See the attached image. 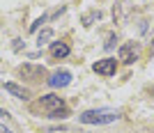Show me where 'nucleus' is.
I'll return each mask as SVG.
<instances>
[{"label": "nucleus", "mask_w": 154, "mask_h": 133, "mask_svg": "<svg viewBox=\"0 0 154 133\" xmlns=\"http://www.w3.org/2000/svg\"><path fill=\"white\" fill-rule=\"evenodd\" d=\"M37 108L46 115V117H53V119H64V117H69L67 103H64L60 96H55V94L42 96V99L37 101Z\"/></svg>", "instance_id": "f257e3e1"}, {"label": "nucleus", "mask_w": 154, "mask_h": 133, "mask_svg": "<svg viewBox=\"0 0 154 133\" xmlns=\"http://www.w3.org/2000/svg\"><path fill=\"white\" fill-rule=\"evenodd\" d=\"M0 133H12V131H9V128H7L5 124H0Z\"/></svg>", "instance_id": "f8f14e48"}, {"label": "nucleus", "mask_w": 154, "mask_h": 133, "mask_svg": "<svg viewBox=\"0 0 154 133\" xmlns=\"http://www.w3.org/2000/svg\"><path fill=\"white\" fill-rule=\"evenodd\" d=\"M21 74H23V76H44V69H42V67H30V64H26V67H21Z\"/></svg>", "instance_id": "6e6552de"}, {"label": "nucleus", "mask_w": 154, "mask_h": 133, "mask_svg": "<svg viewBox=\"0 0 154 133\" xmlns=\"http://www.w3.org/2000/svg\"><path fill=\"white\" fill-rule=\"evenodd\" d=\"M152 94H154V92H152Z\"/></svg>", "instance_id": "ddd939ff"}, {"label": "nucleus", "mask_w": 154, "mask_h": 133, "mask_svg": "<svg viewBox=\"0 0 154 133\" xmlns=\"http://www.w3.org/2000/svg\"><path fill=\"white\" fill-rule=\"evenodd\" d=\"M69 44H67V41H55V44L51 46V55L55 57V60H62V57H67L69 55Z\"/></svg>", "instance_id": "0eeeda50"}, {"label": "nucleus", "mask_w": 154, "mask_h": 133, "mask_svg": "<svg viewBox=\"0 0 154 133\" xmlns=\"http://www.w3.org/2000/svg\"><path fill=\"white\" fill-rule=\"evenodd\" d=\"M78 119L83 122V124H97V126H101V124H113V122L120 119V113L113 110V108H97V110H85L81 113Z\"/></svg>", "instance_id": "f03ea898"}, {"label": "nucleus", "mask_w": 154, "mask_h": 133, "mask_svg": "<svg viewBox=\"0 0 154 133\" xmlns=\"http://www.w3.org/2000/svg\"><path fill=\"white\" fill-rule=\"evenodd\" d=\"M46 83H48L51 87H67V85L71 83V71H67V69L55 71V74H53V76L48 78Z\"/></svg>", "instance_id": "20e7f679"}, {"label": "nucleus", "mask_w": 154, "mask_h": 133, "mask_svg": "<svg viewBox=\"0 0 154 133\" xmlns=\"http://www.w3.org/2000/svg\"><path fill=\"white\" fill-rule=\"evenodd\" d=\"M5 89L9 92L12 96H16V99H30V92H28L26 87H21V85H16V83H5Z\"/></svg>", "instance_id": "423d86ee"}, {"label": "nucleus", "mask_w": 154, "mask_h": 133, "mask_svg": "<svg viewBox=\"0 0 154 133\" xmlns=\"http://www.w3.org/2000/svg\"><path fill=\"white\" fill-rule=\"evenodd\" d=\"M136 57H138V51H136V46H134V44H124L122 48H120V60H122L124 64L136 62Z\"/></svg>", "instance_id": "39448f33"}, {"label": "nucleus", "mask_w": 154, "mask_h": 133, "mask_svg": "<svg viewBox=\"0 0 154 133\" xmlns=\"http://www.w3.org/2000/svg\"><path fill=\"white\" fill-rule=\"evenodd\" d=\"M53 39V30L51 28H44V30L39 32V37H37V44L42 46V44H46V41H51Z\"/></svg>", "instance_id": "1a4fd4ad"}, {"label": "nucleus", "mask_w": 154, "mask_h": 133, "mask_svg": "<svg viewBox=\"0 0 154 133\" xmlns=\"http://www.w3.org/2000/svg\"><path fill=\"white\" fill-rule=\"evenodd\" d=\"M92 69H94V74H99V76L110 78V76H115V71H117V60H115V57H103V60H97V62L92 64Z\"/></svg>", "instance_id": "7ed1b4c3"}, {"label": "nucleus", "mask_w": 154, "mask_h": 133, "mask_svg": "<svg viewBox=\"0 0 154 133\" xmlns=\"http://www.w3.org/2000/svg\"><path fill=\"white\" fill-rule=\"evenodd\" d=\"M94 19L99 21V19H101V14H99V12H90V14L83 19V26H92V21H94Z\"/></svg>", "instance_id": "9d476101"}, {"label": "nucleus", "mask_w": 154, "mask_h": 133, "mask_svg": "<svg viewBox=\"0 0 154 133\" xmlns=\"http://www.w3.org/2000/svg\"><path fill=\"white\" fill-rule=\"evenodd\" d=\"M44 21H46V16H42V19H37V21H35V23H32V26H30V30L35 32V30H37L39 26H42V23H44Z\"/></svg>", "instance_id": "9b49d317"}]
</instances>
